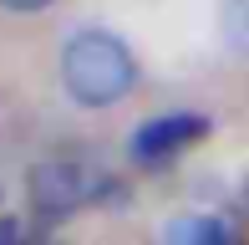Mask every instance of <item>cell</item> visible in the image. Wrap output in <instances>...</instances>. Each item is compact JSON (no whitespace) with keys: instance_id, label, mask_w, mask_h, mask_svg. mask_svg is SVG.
<instances>
[{"instance_id":"obj_1","label":"cell","mask_w":249,"mask_h":245,"mask_svg":"<svg viewBox=\"0 0 249 245\" xmlns=\"http://www.w3.org/2000/svg\"><path fill=\"white\" fill-rule=\"evenodd\" d=\"M61 87L82 107H112L138 87V57L122 36L87 26L61 46Z\"/></svg>"},{"instance_id":"obj_2","label":"cell","mask_w":249,"mask_h":245,"mask_svg":"<svg viewBox=\"0 0 249 245\" xmlns=\"http://www.w3.org/2000/svg\"><path fill=\"white\" fill-rule=\"evenodd\" d=\"M203 133H209V118H198V113H168V118H153V122H142L138 133H132V159L138 163H148V169H158V163H168L173 153H183L188 143H198Z\"/></svg>"},{"instance_id":"obj_3","label":"cell","mask_w":249,"mask_h":245,"mask_svg":"<svg viewBox=\"0 0 249 245\" xmlns=\"http://www.w3.org/2000/svg\"><path fill=\"white\" fill-rule=\"evenodd\" d=\"M82 199H87V189H82V169H76V163L46 159V163L31 169V204H36V215L46 220V225L66 220Z\"/></svg>"},{"instance_id":"obj_4","label":"cell","mask_w":249,"mask_h":245,"mask_svg":"<svg viewBox=\"0 0 249 245\" xmlns=\"http://www.w3.org/2000/svg\"><path fill=\"white\" fill-rule=\"evenodd\" d=\"M168 245H234V240L213 215H183L168 225Z\"/></svg>"},{"instance_id":"obj_5","label":"cell","mask_w":249,"mask_h":245,"mask_svg":"<svg viewBox=\"0 0 249 245\" xmlns=\"http://www.w3.org/2000/svg\"><path fill=\"white\" fill-rule=\"evenodd\" d=\"M224 36H229V46L249 57V0H229L224 5Z\"/></svg>"},{"instance_id":"obj_6","label":"cell","mask_w":249,"mask_h":245,"mask_svg":"<svg viewBox=\"0 0 249 245\" xmlns=\"http://www.w3.org/2000/svg\"><path fill=\"white\" fill-rule=\"evenodd\" d=\"M46 5H56V0H0V10H10V16H36Z\"/></svg>"},{"instance_id":"obj_7","label":"cell","mask_w":249,"mask_h":245,"mask_svg":"<svg viewBox=\"0 0 249 245\" xmlns=\"http://www.w3.org/2000/svg\"><path fill=\"white\" fill-rule=\"evenodd\" d=\"M46 245H61V240H46Z\"/></svg>"}]
</instances>
